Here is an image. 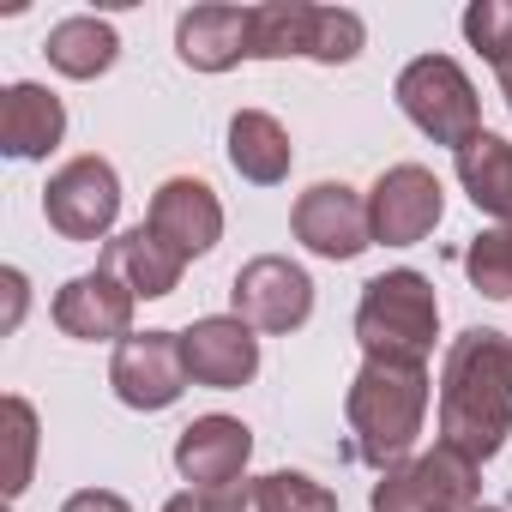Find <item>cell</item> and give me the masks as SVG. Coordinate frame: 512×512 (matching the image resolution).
<instances>
[{"label": "cell", "instance_id": "5bb4252c", "mask_svg": "<svg viewBox=\"0 0 512 512\" xmlns=\"http://www.w3.org/2000/svg\"><path fill=\"white\" fill-rule=\"evenodd\" d=\"M247 458H253V434L235 416H199L175 440V470L193 488H235L241 470H247Z\"/></svg>", "mask_w": 512, "mask_h": 512}, {"label": "cell", "instance_id": "cb8c5ba5", "mask_svg": "<svg viewBox=\"0 0 512 512\" xmlns=\"http://www.w3.org/2000/svg\"><path fill=\"white\" fill-rule=\"evenodd\" d=\"M362 43H368V25H362L350 7H320V19H314V55H308V61L344 67V61L362 55Z\"/></svg>", "mask_w": 512, "mask_h": 512}, {"label": "cell", "instance_id": "277c9868", "mask_svg": "<svg viewBox=\"0 0 512 512\" xmlns=\"http://www.w3.org/2000/svg\"><path fill=\"white\" fill-rule=\"evenodd\" d=\"M398 109L434 139V145H452V157L482 133V103H476V85L470 73L452 61V55H416L398 85H392Z\"/></svg>", "mask_w": 512, "mask_h": 512}, {"label": "cell", "instance_id": "ba28073f", "mask_svg": "<svg viewBox=\"0 0 512 512\" xmlns=\"http://www.w3.org/2000/svg\"><path fill=\"white\" fill-rule=\"evenodd\" d=\"M440 211H446V187L422 163H392L368 193V223H374V241H386V247L428 241Z\"/></svg>", "mask_w": 512, "mask_h": 512}, {"label": "cell", "instance_id": "83f0119b", "mask_svg": "<svg viewBox=\"0 0 512 512\" xmlns=\"http://www.w3.org/2000/svg\"><path fill=\"white\" fill-rule=\"evenodd\" d=\"M61 512H133V506L121 494H109V488H79V494H67Z\"/></svg>", "mask_w": 512, "mask_h": 512}, {"label": "cell", "instance_id": "7c38bea8", "mask_svg": "<svg viewBox=\"0 0 512 512\" xmlns=\"http://www.w3.org/2000/svg\"><path fill=\"white\" fill-rule=\"evenodd\" d=\"M133 290L109 272H85L55 296V326L79 344H127L133 338Z\"/></svg>", "mask_w": 512, "mask_h": 512}, {"label": "cell", "instance_id": "9a60e30c", "mask_svg": "<svg viewBox=\"0 0 512 512\" xmlns=\"http://www.w3.org/2000/svg\"><path fill=\"white\" fill-rule=\"evenodd\" d=\"M175 55L193 73H229L253 61V7H193L175 19Z\"/></svg>", "mask_w": 512, "mask_h": 512}, {"label": "cell", "instance_id": "484cf974", "mask_svg": "<svg viewBox=\"0 0 512 512\" xmlns=\"http://www.w3.org/2000/svg\"><path fill=\"white\" fill-rule=\"evenodd\" d=\"M7 434H13V476H7V494H25L31 488V452H37V410L25 398H7Z\"/></svg>", "mask_w": 512, "mask_h": 512}, {"label": "cell", "instance_id": "8fae6325", "mask_svg": "<svg viewBox=\"0 0 512 512\" xmlns=\"http://www.w3.org/2000/svg\"><path fill=\"white\" fill-rule=\"evenodd\" d=\"M181 362H187V380L193 386H211V392H235L260 374V338H253L247 320L235 314H205L181 332Z\"/></svg>", "mask_w": 512, "mask_h": 512}, {"label": "cell", "instance_id": "2e32d148", "mask_svg": "<svg viewBox=\"0 0 512 512\" xmlns=\"http://www.w3.org/2000/svg\"><path fill=\"white\" fill-rule=\"evenodd\" d=\"M97 272H109V278H121L133 296L157 302V296H175V284H181L187 260H181V253H175L151 223H139V229H127V235H115V241L103 247Z\"/></svg>", "mask_w": 512, "mask_h": 512}, {"label": "cell", "instance_id": "f546056e", "mask_svg": "<svg viewBox=\"0 0 512 512\" xmlns=\"http://www.w3.org/2000/svg\"><path fill=\"white\" fill-rule=\"evenodd\" d=\"M494 73H500V91H506V109H512V55H506V61H500Z\"/></svg>", "mask_w": 512, "mask_h": 512}, {"label": "cell", "instance_id": "5b68a950", "mask_svg": "<svg viewBox=\"0 0 512 512\" xmlns=\"http://www.w3.org/2000/svg\"><path fill=\"white\" fill-rule=\"evenodd\" d=\"M476 458H464L458 446H434L422 458H404L392 470H380L374 482V512H470L476 506Z\"/></svg>", "mask_w": 512, "mask_h": 512}, {"label": "cell", "instance_id": "ac0fdd59", "mask_svg": "<svg viewBox=\"0 0 512 512\" xmlns=\"http://www.w3.org/2000/svg\"><path fill=\"white\" fill-rule=\"evenodd\" d=\"M229 163H235V175L253 181V187H278V181L290 175V163H296V145H290V133H284L278 115L241 109V115L229 121Z\"/></svg>", "mask_w": 512, "mask_h": 512}, {"label": "cell", "instance_id": "e0dca14e", "mask_svg": "<svg viewBox=\"0 0 512 512\" xmlns=\"http://www.w3.org/2000/svg\"><path fill=\"white\" fill-rule=\"evenodd\" d=\"M67 133V109L49 85H7L0 91V151L31 163V157H49Z\"/></svg>", "mask_w": 512, "mask_h": 512}, {"label": "cell", "instance_id": "7402d4cb", "mask_svg": "<svg viewBox=\"0 0 512 512\" xmlns=\"http://www.w3.org/2000/svg\"><path fill=\"white\" fill-rule=\"evenodd\" d=\"M253 512H338V494L302 470H272L260 482H247Z\"/></svg>", "mask_w": 512, "mask_h": 512}, {"label": "cell", "instance_id": "9c48e42d", "mask_svg": "<svg viewBox=\"0 0 512 512\" xmlns=\"http://www.w3.org/2000/svg\"><path fill=\"white\" fill-rule=\"evenodd\" d=\"M290 229L308 253L320 260H356V253L374 247V223H368V199L344 181H320L296 199L290 211Z\"/></svg>", "mask_w": 512, "mask_h": 512}, {"label": "cell", "instance_id": "6da1fadb", "mask_svg": "<svg viewBox=\"0 0 512 512\" xmlns=\"http://www.w3.org/2000/svg\"><path fill=\"white\" fill-rule=\"evenodd\" d=\"M512 434V338L470 326L452 338L440 368V446L464 458H494Z\"/></svg>", "mask_w": 512, "mask_h": 512}, {"label": "cell", "instance_id": "7a4b0ae2", "mask_svg": "<svg viewBox=\"0 0 512 512\" xmlns=\"http://www.w3.org/2000/svg\"><path fill=\"white\" fill-rule=\"evenodd\" d=\"M350 434H356V458L374 470L404 464V452L422 434L428 416V368L410 362H362V374L350 380Z\"/></svg>", "mask_w": 512, "mask_h": 512}, {"label": "cell", "instance_id": "30bf717a", "mask_svg": "<svg viewBox=\"0 0 512 512\" xmlns=\"http://www.w3.org/2000/svg\"><path fill=\"white\" fill-rule=\"evenodd\" d=\"M109 386L127 410H169L187 392V362H181V332H133L115 344Z\"/></svg>", "mask_w": 512, "mask_h": 512}, {"label": "cell", "instance_id": "d4e9b609", "mask_svg": "<svg viewBox=\"0 0 512 512\" xmlns=\"http://www.w3.org/2000/svg\"><path fill=\"white\" fill-rule=\"evenodd\" d=\"M464 37H470V49L488 55V67H500L512 55V7H500V0H476V7L464 13Z\"/></svg>", "mask_w": 512, "mask_h": 512}, {"label": "cell", "instance_id": "ffe728a7", "mask_svg": "<svg viewBox=\"0 0 512 512\" xmlns=\"http://www.w3.org/2000/svg\"><path fill=\"white\" fill-rule=\"evenodd\" d=\"M49 67L55 73H67V79H97V73H109L115 67V55H121V37H115V25L109 19H91V13H79V19H61L55 31H49Z\"/></svg>", "mask_w": 512, "mask_h": 512}, {"label": "cell", "instance_id": "d6986e66", "mask_svg": "<svg viewBox=\"0 0 512 512\" xmlns=\"http://www.w3.org/2000/svg\"><path fill=\"white\" fill-rule=\"evenodd\" d=\"M458 181H464V193H470L476 211L512 223V139L476 133V139L458 151Z\"/></svg>", "mask_w": 512, "mask_h": 512}, {"label": "cell", "instance_id": "44dd1931", "mask_svg": "<svg viewBox=\"0 0 512 512\" xmlns=\"http://www.w3.org/2000/svg\"><path fill=\"white\" fill-rule=\"evenodd\" d=\"M314 19H320V7H302V0H272V7H253V61L314 55Z\"/></svg>", "mask_w": 512, "mask_h": 512}, {"label": "cell", "instance_id": "3957f363", "mask_svg": "<svg viewBox=\"0 0 512 512\" xmlns=\"http://www.w3.org/2000/svg\"><path fill=\"white\" fill-rule=\"evenodd\" d=\"M356 338H362L368 362H410V368H422L434 338H440V296H434V284L422 272H410V266L380 272L374 284H362Z\"/></svg>", "mask_w": 512, "mask_h": 512}, {"label": "cell", "instance_id": "8992f818", "mask_svg": "<svg viewBox=\"0 0 512 512\" xmlns=\"http://www.w3.org/2000/svg\"><path fill=\"white\" fill-rule=\"evenodd\" d=\"M43 211L67 241H103L121 217V175L103 157H73L49 175Z\"/></svg>", "mask_w": 512, "mask_h": 512}, {"label": "cell", "instance_id": "603a6c76", "mask_svg": "<svg viewBox=\"0 0 512 512\" xmlns=\"http://www.w3.org/2000/svg\"><path fill=\"white\" fill-rule=\"evenodd\" d=\"M464 272H470V284L488 302H506L512 296V223H494V229H482L464 247Z\"/></svg>", "mask_w": 512, "mask_h": 512}, {"label": "cell", "instance_id": "4316f807", "mask_svg": "<svg viewBox=\"0 0 512 512\" xmlns=\"http://www.w3.org/2000/svg\"><path fill=\"white\" fill-rule=\"evenodd\" d=\"M163 512H253V494L235 488H181L175 500H163Z\"/></svg>", "mask_w": 512, "mask_h": 512}, {"label": "cell", "instance_id": "4fadbf2b", "mask_svg": "<svg viewBox=\"0 0 512 512\" xmlns=\"http://www.w3.org/2000/svg\"><path fill=\"white\" fill-rule=\"evenodd\" d=\"M145 223L181 253V260H199V253H211L217 235H223V205H217V193L199 175H169L151 193V217Z\"/></svg>", "mask_w": 512, "mask_h": 512}, {"label": "cell", "instance_id": "52a82bcc", "mask_svg": "<svg viewBox=\"0 0 512 512\" xmlns=\"http://www.w3.org/2000/svg\"><path fill=\"white\" fill-rule=\"evenodd\" d=\"M229 302H235V320H247L253 332H296L314 314V278L284 253H260L235 272Z\"/></svg>", "mask_w": 512, "mask_h": 512}, {"label": "cell", "instance_id": "f1b7e54d", "mask_svg": "<svg viewBox=\"0 0 512 512\" xmlns=\"http://www.w3.org/2000/svg\"><path fill=\"white\" fill-rule=\"evenodd\" d=\"M25 320V272H7V326Z\"/></svg>", "mask_w": 512, "mask_h": 512}, {"label": "cell", "instance_id": "4dcf8cb0", "mask_svg": "<svg viewBox=\"0 0 512 512\" xmlns=\"http://www.w3.org/2000/svg\"><path fill=\"white\" fill-rule=\"evenodd\" d=\"M470 512H500V506H470Z\"/></svg>", "mask_w": 512, "mask_h": 512}]
</instances>
